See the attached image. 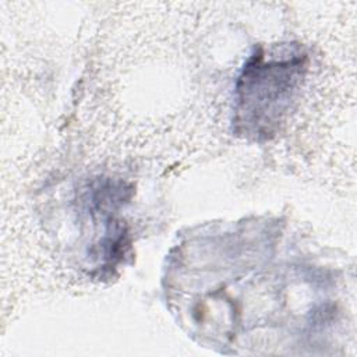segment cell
<instances>
[{
    "label": "cell",
    "mask_w": 357,
    "mask_h": 357,
    "mask_svg": "<svg viewBox=\"0 0 357 357\" xmlns=\"http://www.w3.org/2000/svg\"><path fill=\"white\" fill-rule=\"evenodd\" d=\"M305 60L301 52L266 60L264 50L255 49L236 82L233 126L237 134L262 139L276 131L304 77Z\"/></svg>",
    "instance_id": "cell-1"
}]
</instances>
